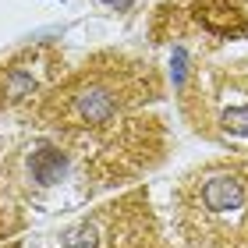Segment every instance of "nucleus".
Returning a JSON list of instances; mask_svg holds the SVG:
<instances>
[{"label": "nucleus", "mask_w": 248, "mask_h": 248, "mask_svg": "<svg viewBox=\"0 0 248 248\" xmlns=\"http://www.w3.org/2000/svg\"><path fill=\"white\" fill-rule=\"evenodd\" d=\"M29 170H32V181H39V185H57L61 177L67 174V156H64V149H57V145H43V149L32 153Z\"/></svg>", "instance_id": "nucleus-2"}, {"label": "nucleus", "mask_w": 248, "mask_h": 248, "mask_svg": "<svg viewBox=\"0 0 248 248\" xmlns=\"http://www.w3.org/2000/svg\"><path fill=\"white\" fill-rule=\"evenodd\" d=\"M61 245L64 248H96V227L93 223H78L61 238Z\"/></svg>", "instance_id": "nucleus-3"}, {"label": "nucleus", "mask_w": 248, "mask_h": 248, "mask_svg": "<svg viewBox=\"0 0 248 248\" xmlns=\"http://www.w3.org/2000/svg\"><path fill=\"white\" fill-rule=\"evenodd\" d=\"M124 96L121 85H114L110 78H89V82L75 85L64 99V114L75 124H85V128H99L121 110Z\"/></svg>", "instance_id": "nucleus-1"}, {"label": "nucleus", "mask_w": 248, "mask_h": 248, "mask_svg": "<svg viewBox=\"0 0 248 248\" xmlns=\"http://www.w3.org/2000/svg\"><path fill=\"white\" fill-rule=\"evenodd\" d=\"M223 128L234 131V135H245L248 131V107L245 110H227L223 114Z\"/></svg>", "instance_id": "nucleus-4"}]
</instances>
